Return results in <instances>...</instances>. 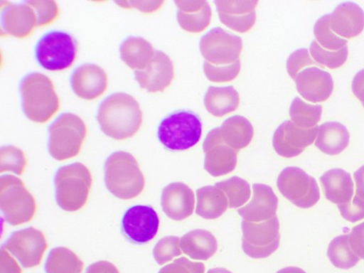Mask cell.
<instances>
[{
	"mask_svg": "<svg viewBox=\"0 0 364 273\" xmlns=\"http://www.w3.org/2000/svg\"><path fill=\"white\" fill-rule=\"evenodd\" d=\"M354 179L356 186V194L364 199V166L355 172Z\"/></svg>",
	"mask_w": 364,
	"mask_h": 273,
	"instance_id": "cell-51",
	"label": "cell"
},
{
	"mask_svg": "<svg viewBox=\"0 0 364 273\" xmlns=\"http://www.w3.org/2000/svg\"><path fill=\"white\" fill-rule=\"evenodd\" d=\"M0 273H22V269L10 255L8 251L1 249V264Z\"/></svg>",
	"mask_w": 364,
	"mask_h": 273,
	"instance_id": "cell-48",
	"label": "cell"
},
{
	"mask_svg": "<svg viewBox=\"0 0 364 273\" xmlns=\"http://www.w3.org/2000/svg\"><path fill=\"white\" fill-rule=\"evenodd\" d=\"M116 4L122 8H135L142 12L152 13L161 9L164 1H117Z\"/></svg>",
	"mask_w": 364,
	"mask_h": 273,
	"instance_id": "cell-47",
	"label": "cell"
},
{
	"mask_svg": "<svg viewBox=\"0 0 364 273\" xmlns=\"http://www.w3.org/2000/svg\"><path fill=\"white\" fill-rule=\"evenodd\" d=\"M295 81L299 94L311 102L326 101L333 92V77L317 67L304 69L297 75Z\"/></svg>",
	"mask_w": 364,
	"mask_h": 273,
	"instance_id": "cell-19",
	"label": "cell"
},
{
	"mask_svg": "<svg viewBox=\"0 0 364 273\" xmlns=\"http://www.w3.org/2000/svg\"><path fill=\"white\" fill-rule=\"evenodd\" d=\"M97 120L102 132L109 138L126 140L139 131L142 112L134 97L126 93H115L101 103Z\"/></svg>",
	"mask_w": 364,
	"mask_h": 273,
	"instance_id": "cell-1",
	"label": "cell"
},
{
	"mask_svg": "<svg viewBox=\"0 0 364 273\" xmlns=\"http://www.w3.org/2000/svg\"><path fill=\"white\" fill-rule=\"evenodd\" d=\"M243 49L242 38L215 28L200 41V50L205 61L215 66H228L240 60Z\"/></svg>",
	"mask_w": 364,
	"mask_h": 273,
	"instance_id": "cell-11",
	"label": "cell"
},
{
	"mask_svg": "<svg viewBox=\"0 0 364 273\" xmlns=\"http://www.w3.org/2000/svg\"><path fill=\"white\" fill-rule=\"evenodd\" d=\"M86 273H120L116 266L107 261L97 262L90 264Z\"/></svg>",
	"mask_w": 364,
	"mask_h": 273,
	"instance_id": "cell-49",
	"label": "cell"
},
{
	"mask_svg": "<svg viewBox=\"0 0 364 273\" xmlns=\"http://www.w3.org/2000/svg\"><path fill=\"white\" fill-rule=\"evenodd\" d=\"M328 257L335 267L350 269L360 262L349 244V236L341 235L331 240L328 249Z\"/></svg>",
	"mask_w": 364,
	"mask_h": 273,
	"instance_id": "cell-32",
	"label": "cell"
},
{
	"mask_svg": "<svg viewBox=\"0 0 364 273\" xmlns=\"http://www.w3.org/2000/svg\"><path fill=\"white\" fill-rule=\"evenodd\" d=\"M174 77L173 64L164 52L155 50L148 66L141 70H135V80L141 88L149 93L164 92L171 85Z\"/></svg>",
	"mask_w": 364,
	"mask_h": 273,
	"instance_id": "cell-16",
	"label": "cell"
},
{
	"mask_svg": "<svg viewBox=\"0 0 364 273\" xmlns=\"http://www.w3.org/2000/svg\"><path fill=\"white\" fill-rule=\"evenodd\" d=\"M181 240L176 236H168L162 238L156 244L153 255L156 262L159 265H164L172 261L175 257L182 255Z\"/></svg>",
	"mask_w": 364,
	"mask_h": 273,
	"instance_id": "cell-38",
	"label": "cell"
},
{
	"mask_svg": "<svg viewBox=\"0 0 364 273\" xmlns=\"http://www.w3.org/2000/svg\"><path fill=\"white\" fill-rule=\"evenodd\" d=\"M318 129L317 126L304 129L296 126L292 121H285L273 134V148L283 158H295L314 144L317 138Z\"/></svg>",
	"mask_w": 364,
	"mask_h": 273,
	"instance_id": "cell-14",
	"label": "cell"
},
{
	"mask_svg": "<svg viewBox=\"0 0 364 273\" xmlns=\"http://www.w3.org/2000/svg\"><path fill=\"white\" fill-rule=\"evenodd\" d=\"M180 246L186 255L198 261H207L215 255L218 240L213 234L205 230H195L181 238Z\"/></svg>",
	"mask_w": 364,
	"mask_h": 273,
	"instance_id": "cell-25",
	"label": "cell"
},
{
	"mask_svg": "<svg viewBox=\"0 0 364 273\" xmlns=\"http://www.w3.org/2000/svg\"><path fill=\"white\" fill-rule=\"evenodd\" d=\"M77 52L75 38L68 32L52 31L45 34L36 46V58L46 70L61 71L75 63Z\"/></svg>",
	"mask_w": 364,
	"mask_h": 273,
	"instance_id": "cell-8",
	"label": "cell"
},
{
	"mask_svg": "<svg viewBox=\"0 0 364 273\" xmlns=\"http://www.w3.org/2000/svg\"><path fill=\"white\" fill-rule=\"evenodd\" d=\"M352 87L353 94L364 107V69L355 75Z\"/></svg>",
	"mask_w": 364,
	"mask_h": 273,
	"instance_id": "cell-50",
	"label": "cell"
},
{
	"mask_svg": "<svg viewBox=\"0 0 364 273\" xmlns=\"http://www.w3.org/2000/svg\"><path fill=\"white\" fill-rule=\"evenodd\" d=\"M84 264L73 251L65 247L51 250L46 261V273H82Z\"/></svg>",
	"mask_w": 364,
	"mask_h": 273,
	"instance_id": "cell-31",
	"label": "cell"
},
{
	"mask_svg": "<svg viewBox=\"0 0 364 273\" xmlns=\"http://www.w3.org/2000/svg\"><path fill=\"white\" fill-rule=\"evenodd\" d=\"M92 181L89 168L80 162L58 168L55 177L58 205L67 212L81 210L87 203Z\"/></svg>",
	"mask_w": 364,
	"mask_h": 273,
	"instance_id": "cell-4",
	"label": "cell"
},
{
	"mask_svg": "<svg viewBox=\"0 0 364 273\" xmlns=\"http://www.w3.org/2000/svg\"><path fill=\"white\" fill-rule=\"evenodd\" d=\"M218 16L220 21L225 25L228 28L242 34L250 31L257 21L256 11L242 16H232L218 13Z\"/></svg>",
	"mask_w": 364,
	"mask_h": 273,
	"instance_id": "cell-41",
	"label": "cell"
},
{
	"mask_svg": "<svg viewBox=\"0 0 364 273\" xmlns=\"http://www.w3.org/2000/svg\"><path fill=\"white\" fill-rule=\"evenodd\" d=\"M154 53L152 44L142 37H129L120 46L122 60L135 70H144Z\"/></svg>",
	"mask_w": 364,
	"mask_h": 273,
	"instance_id": "cell-29",
	"label": "cell"
},
{
	"mask_svg": "<svg viewBox=\"0 0 364 273\" xmlns=\"http://www.w3.org/2000/svg\"><path fill=\"white\" fill-rule=\"evenodd\" d=\"M180 27L191 33H200L209 27L212 10L208 1H175Z\"/></svg>",
	"mask_w": 364,
	"mask_h": 273,
	"instance_id": "cell-23",
	"label": "cell"
},
{
	"mask_svg": "<svg viewBox=\"0 0 364 273\" xmlns=\"http://www.w3.org/2000/svg\"><path fill=\"white\" fill-rule=\"evenodd\" d=\"M35 10L37 28L54 23L60 16V10L55 1H27Z\"/></svg>",
	"mask_w": 364,
	"mask_h": 273,
	"instance_id": "cell-40",
	"label": "cell"
},
{
	"mask_svg": "<svg viewBox=\"0 0 364 273\" xmlns=\"http://www.w3.org/2000/svg\"><path fill=\"white\" fill-rule=\"evenodd\" d=\"M204 104L208 112L218 118H223L238 109L240 96L232 86L210 87L205 95Z\"/></svg>",
	"mask_w": 364,
	"mask_h": 273,
	"instance_id": "cell-30",
	"label": "cell"
},
{
	"mask_svg": "<svg viewBox=\"0 0 364 273\" xmlns=\"http://www.w3.org/2000/svg\"><path fill=\"white\" fill-rule=\"evenodd\" d=\"M205 170L213 177H222L234 171L237 164V152L223 142L220 127L207 134L203 144Z\"/></svg>",
	"mask_w": 364,
	"mask_h": 273,
	"instance_id": "cell-15",
	"label": "cell"
},
{
	"mask_svg": "<svg viewBox=\"0 0 364 273\" xmlns=\"http://www.w3.org/2000/svg\"><path fill=\"white\" fill-rule=\"evenodd\" d=\"M27 164L26 156L21 149L13 146L0 149V173L12 172L21 176Z\"/></svg>",
	"mask_w": 364,
	"mask_h": 273,
	"instance_id": "cell-37",
	"label": "cell"
},
{
	"mask_svg": "<svg viewBox=\"0 0 364 273\" xmlns=\"http://www.w3.org/2000/svg\"><path fill=\"white\" fill-rule=\"evenodd\" d=\"M310 53L316 63L320 66L329 69L340 68L348 60V48L340 50H328L323 49L316 41H314L310 46Z\"/></svg>",
	"mask_w": 364,
	"mask_h": 273,
	"instance_id": "cell-36",
	"label": "cell"
},
{
	"mask_svg": "<svg viewBox=\"0 0 364 273\" xmlns=\"http://www.w3.org/2000/svg\"><path fill=\"white\" fill-rule=\"evenodd\" d=\"M242 230V250L247 256L253 259L267 258L278 250L281 235L277 216L259 223L244 220Z\"/></svg>",
	"mask_w": 364,
	"mask_h": 273,
	"instance_id": "cell-10",
	"label": "cell"
},
{
	"mask_svg": "<svg viewBox=\"0 0 364 273\" xmlns=\"http://www.w3.org/2000/svg\"><path fill=\"white\" fill-rule=\"evenodd\" d=\"M0 209L6 223L14 226L23 225L34 218L36 199L21 179L4 175L0 178Z\"/></svg>",
	"mask_w": 364,
	"mask_h": 273,
	"instance_id": "cell-7",
	"label": "cell"
},
{
	"mask_svg": "<svg viewBox=\"0 0 364 273\" xmlns=\"http://www.w3.org/2000/svg\"><path fill=\"white\" fill-rule=\"evenodd\" d=\"M341 216L349 223H355L364 219V199L355 194L350 203L338 205Z\"/></svg>",
	"mask_w": 364,
	"mask_h": 273,
	"instance_id": "cell-44",
	"label": "cell"
},
{
	"mask_svg": "<svg viewBox=\"0 0 364 273\" xmlns=\"http://www.w3.org/2000/svg\"><path fill=\"white\" fill-rule=\"evenodd\" d=\"M331 14L323 16L318 18L314 26V35L316 42L323 49L328 50H340L346 47L348 41L334 33L330 28Z\"/></svg>",
	"mask_w": 364,
	"mask_h": 273,
	"instance_id": "cell-35",
	"label": "cell"
},
{
	"mask_svg": "<svg viewBox=\"0 0 364 273\" xmlns=\"http://www.w3.org/2000/svg\"><path fill=\"white\" fill-rule=\"evenodd\" d=\"M203 263L193 262L186 257H181L162 268L159 273H205Z\"/></svg>",
	"mask_w": 364,
	"mask_h": 273,
	"instance_id": "cell-45",
	"label": "cell"
},
{
	"mask_svg": "<svg viewBox=\"0 0 364 273\" xmlns=\"http://www.w3.org/2000/svg\"><path fill=\"white\" fill-rule=\"evenodd\" d=\"M315 65L316 63L311 58L307 49L297 50L289 56L287 61L288 73L292 80H296L297 75L305 68Z\"/></svg>",
	"mask_w": 364,
	"mask_h": 273,
	"instance_id": "cell-42",
	"label": "cell"
},
{
	"mask_svg": "<svg viewBox=\"0 0 364 273\" xmlns=\"http://www.w3.org/2000/svg\"><path fill=\"white\" fill-rule=\"evenodd\" d=\"M215 186L223 190L229 200L231 209H238L248 203L251 197V188L248 181L239 177H232L218 182Z\"/></svg>",
	"mask_w": 364,
	"mask_h": 273,
	"instance_id": "cell-34",
	"label": "cell"
},
{
	"mask_svg": "<svg viewBox=\"0 0 364 273\" xmlns=\"http://www.w3.org/2000/svg\"><path fill=\"white\" fill-rule=\"evenodd\" d=\"M160 220L152 207L135 205L129 208L122 219V231L129 242L146 244L152 240L159 230Z\"/></svg>",
	"mask_w": 364,
	"mask_h": 273,
	"instance_id": "cell-13",
	"label": "cell"
},
{
	"mask_svg": "<svg viewBox=\"0 0 364 273\" xmlns=\"http://www.w3.org/2000/svg\"><path fill=\"white\" fill-rule=\"evenodd\" d=\"M322 112L321 105H313L304 102L300 97H295L289 109L291 121L304 129L316 127L321 119Z\"/></svg>",
	"mask_w": 364,
	"mask_h": 273,
	"instance_id": "cell-33",
	"label": "cell"
},
{
	"mask_svg": "<svg viewBox=\"0 0 364 273\" xmlns=\"http://www.w3.org/2000/svg\"><path fill=\"white\" fill-rule=\"evenodd\" d=\"M348 236L350 248L357 257L364 259V223L355 226Z\"/></svg>",
	"mask_w": 364,
	"mask_h": 273,
	"instance_id": "cell-46",
	"label": "cell"
},
{
	"mask_svg": "<svg viewBox=\"0 0 364 273\" xmlns=\"http://www.w3.org/2000/svg\"><path fill=\"white\" fill-rule=\"evenodd\" d=\"M87 134L85 122L79 116L61 114L49 128L48 149L51 157L60 161L76 157Z\"/></svg>",
	"mask_w": 364,
	"mask_h": 273,
	"instance_id": "cell-5",
	"label": "cell"
},
{
	"mask_svg": "<svg viewBox=\"0 0 364 273\" xmlns=\"http://www.w3.org/2000/svg\"><path fill=\"white\" fill-rule=\"evenodd\" d=\"M240 68H242V64H240V60L231 65H228V66H215L207 61H205L203 65L207 79L218 83L231 82L237 79Z\"/></svg>",
	"mask_w": 364,
	"mask_h": 273,
	"instance_id": "cell-39",
	"label": "cell"
},
{
	"mask_svg": "<svg viewBox=\"0 0 364 273\" xmlns=\"http://www.w3.org/2000/svg\"><path fill=\"white\" fill-rule=\"evenodd\" d=\"M325 198L338 205L350 203L354 196V183L350 174L341 168H333L322 175Z\"/></svg>",
	"mask_w": 364,
	"mask_h": 273,
	"instance_id": "cell-24",
	"label": "cell"
},
{
	"mask_svg": "<svg viewBox=\"0 0 364 273\" xmlns=\"http://www.w3.org/2000/svg\"><path fill=\"white\" fill-rule=\"evenodd\" d=\"M330 28L346 40L360 36L364 29L363 10L352 2L337 6L331 14Z\"/></svg>",
	"mask_w": 364,
	"mask_h": 273,
	"instance_id": "cell-22",
	"label": "cell"
},
{
	"mask_svg": "<svg viewBox=\"0 0 364 273\" xmlns=\"http://www.w3.org/2000/svg\"><path fill=\"white\" fill-rule=\"evenodd\" d=\"M350 134L340 122H325L318 129L316 146L328 155H338L349 145Z\"/></svg>",
	"mask_w": 364,
	"mask_h": 273,
	"instance_id": "cell-26",
	"label": "cell"
},
{
	"mask_svg": "<svg viewBox=\"0 0 364 273\" xmlns=\"http://www.w3.org/2000/svg\"><path fill=\"white\" fill-rule=\"evenodd\" d=\"M196 194V213L204 219H218L223 215L229 207V200L225 193L216 186L201 187Z\"/></svg>",
	"mask_w": 364,
	"mask_h": 273,
	"instance_id": "cell-27",
	"label": "cell"
},
{
	"mask_svg": "<svg viewBox=\"0 0 364 273\" xmlns=\"http://www.w3.org/2000/svg\"><path fill=\"white\" fill-rule=\"evenodd\" d=\"M70 85L75 94L81 99L95 100L105 93L108 85L107 75L95 64H84L71 75Z\"/></svg>",
	"mask_w": 364,
	"mask_h": 273,
	"instance_id": "cell-18",
	"label": "cell"
},
{
	"mask_svg": "<svg viewBox=\"0 0 364 273\" xmlns=\"http://www.w3.org/2000/svg\"><path fill=\"white\" fill-rule=\"evenodd\" d=\"M161 205L166 215L173 220H183L192 216L195 196L190 187L182 182H173L162 191Z\"/></svg>",
	"mask_w": 364,
	"mask_h": 273,
	"instance_id": "cell-20",
	"label": "cell"
},
{
	"mask_svg": "<svg viewBox=\"0 0 364 273\" xmlns=\"http://www.w3.org/2000/svg\"><path fill=\"white\" fill-rule=\"evenodd\" d=\"M278 200L277 195L270 186L253 184L252 200L237 212L247 222L264 223L276 216Z\"/></svg>",
	"mask_w": 364,
	"mask_h": 273,
	"instance_id": "cell-21",
	"label": "cell"
},
{
	"mask_svg": "<svg viewBox=\"0 0 364 273\" xmlns=\"http://www.w3.org/2000/svg\"><path fill=\"white\" fill-rule=\"evenodd\" d=\"M277 273H307L301 268L298 267H287L278 271Z\"/></svg>",
	"mask_w": 364,
	"mask_h": 273,
	"instance_id": "cell-52",
	"label": "cell"
},
{
	"mask_svg": "<svg viewBox=\"0 0 364 273\" xmlns=\"http://www.w3.org/2000/svg\"><path fill=\"white\" fill-rule=\"evenodd\" d=\"M220 129L225 144L237 151L250 146L255 136V129L252 123L240 115L226 119Z\"/></svg>",
	"mask_w": 364,
	"mask_h": 273,
	"instance_id": "cell-28",
	"label": "cell"
},
{
	"mask_svg": "<svg viewBox=\"0 0 364 273\" xmlns=\"http://www.w3.org/2000/svg\"><path fill=\"white\" fill-rule=\"evenodd\" d=\"M37 28L35 10L26 2L21 4L6 3L1 9V36L18 38L29 37Z\"/></svg>",
	"mask_w": 364,
	"mask_h": 273,
	"instance_id": "cell-17",
	"label": "cell"
},
{
	"mask_svg": "<svg viewBox=\"0 0 364 273\" xmlns=\"http://www.w3.org/2000/svg\"><path fill=\"white\" fill-rule=\"evenodd\" d=\"M220 14L242 16L250 14L257 6L258 1H214Z\"/></svg>",
	"mask_w": 364,
	"mask_h": 273,
	"instance_id": "cell-43",
	"label": "cell"
},
{
	"mask_svg": "<svg viewBox=\"0 0 364 273\" xmlns=\"http://www.w3.org/2000/svg\"><path fill=\"white\" fill-rule=\"evenodd\" d=\"M203 134L199 116L180 110L166 117L158 129L159 141L172 151H186L198 144Z\"/></svg>",
	"mask_w": 364,
	"mask_h": 273,
	"instance_id": "cell-6",
	"label": "cell"
},
{
	"mask_svg": "<svg viewBox=\"0 0 364 273\" xmlns=\"http://www.w3.org/2000/svg\"><path fill=\"white\" fill-rule=\"evenodd\" d=\"M279 193L290 203L301 209H309L321 199L316 180L298 167L284 168L277 178Z\"/></svg>",
	"mask_w": 364,
	"mask_h": 273,
	"instance_id": "cell-9",
	"label": "cell"
},
{
	"mask_svg": "<svg viewBox=\"0 0 364 273\" xmlns=\"http://www.w3.org/2000/svg\"><path fill=\"white\" fill-rule=\"evenodd\" d=\"M21 93L23 112L32 122H48L60 109L54 84L43 74L35 73L24 77Z\"/></svg>",
	"mask_w": 364,
	"mask_h": 273,
	"instance_id": "cell-3",
	"label": "cell"
},
{
	"mask_svg": "<svg viewBox=\"0 0 364 273\" xmlns=\"http://www.w3.org/2000/svg\"><path fill=\"white\" fill-rule=\"evenodd\" d=\"M104 171L107 190L116 198L131 200L139 196L144 190V175L132 154L113 153L107 159Z\"/></svg>",
	"mask_w": 364,
	"mask_h": 273,
	"instance_id": "cell-2",
	"label": "cell"
},
{
	"mask_svg": "<svg viewBox=\"0 0 364 273\" xmlns=\"http://www.w3.org/2000/svg\"><path fill=\"white\" fill-rule=\"evenodd\" d=\"M207 273H232V272H230V270H228L224 268H216V269H210Z\"/></svg>",
	"mask_w": 364,
	"mask_h": 273,
	"instance_id": "cell-53",
	"label": "cell"
},
{
	"mask_svg": "<svg viewBox=\"0 0 364 273\" xmlns=\"http://www.w3.org/2000/svg\"><path fill=\"white\" fill-rule=\"evenodd\" d=\"M48 244L44 234L30 227L11 234L2 246L15 257L23 268L30 269L41 264Z\"/></svg>",
	"mask_w": 364,
	"mask_h": 273,
	"instance_id": "cell-12",
	"label": "cell"
}]
</instances>
